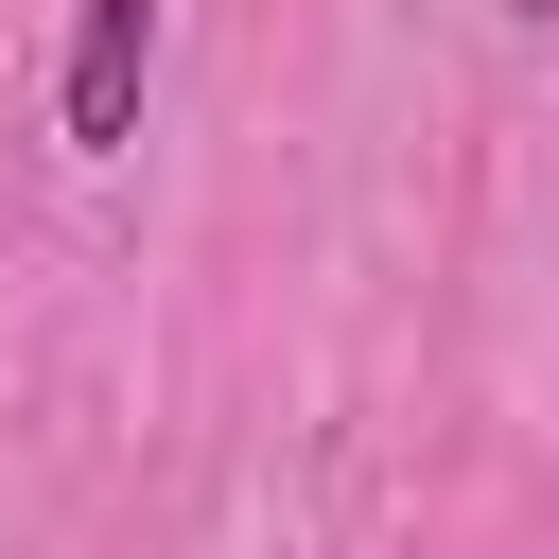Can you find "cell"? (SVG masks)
Listing matches in <instances>:
<instances>
[{"instance_id": "obj_1", "label": "cell", "mask_w": 559, "mask_h": 559, "mask_svg": "<svg viewBox=\"0 0 559 559\" xmlns=\"http://www.w3.org/2000/svg\"><path fill=\"white\" fill-rule=\"evenodd\" d=\"M140 87H157V0H70V52H52L70 157H122L140 140Z\"/></svg>"}, {"instance_id": "obj_2", "label": "cell", "mask_w": 559, "mask_h": 559, "mask_svg": "<svg viewBox=\"0 0 559 559\" xmlns=\"http://www.w3.org/2000/svg\"><path fill=\"white\" fill-rule=\"evenodd\" d=\"M507 17H559V0H507Z\"/></svg>"}]
</instances>
